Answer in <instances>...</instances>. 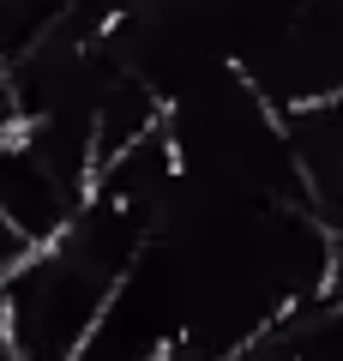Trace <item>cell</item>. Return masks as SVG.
Here are the masks:
<instances>
[{"label": "cell", "instance_id": "277c9868", "mask_svg": "<svg viewBox=\"0 0 343 361\" xmlns=\"http://www.w3.org/2000/svg\"><path fill=\"white\" fill-rule=\"evenodd\" d=\"M0 361H13V349H6V331H0Z\"/></svg>", "mask_w": 343, "mask_h": 361}, {"label": "cell", "instance_id": "3957f363", "mask_svg": "<svg viewBox=\"0 0 343 361\" xmlns=\"http://www.w3.org/2000/svg\"><path fill=\"white\" fill-rule=\"evenodd\" d=\"M25 259H30V241H25V235H18L6 217H0V289H6V277H13Z\"/></svg>", "mask_w": 343, "mask_h": 361}, {"label": "cell", "instance_id": "6da1fadb", "mask_svg": "<svg viewBox=\"0 0 343 361\" xmlns=\"http://www.w3.org/2000/svg\"><path fill=\"white\" fill-rule=\"evenodd\" d=\"M139 247L145 217L102 193H90L61 235L30 247V259L0 289V331L13 361H78Z\"/></svg>", "mask_w": 343, "mask_h": 361}, {"label": "cell", "instance_id": "7a4b0ae2", "mask_svg": "<svg viewBox=\"0 0 343 361\" xmlns=\"http://www.w3.org/2000/svg\"><path fill=\"white\" fill-rule=\"evenodd\" d=\"M73 6L78 0H0V61L18 54V49H30V42H37L42 30H54Z\"/></svg>", "mask_w": 343, "mask_h": 361}]
</instances>
